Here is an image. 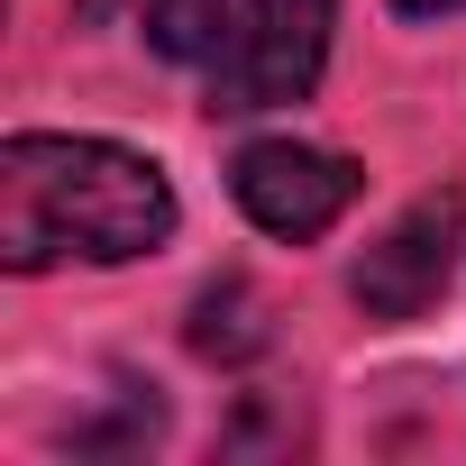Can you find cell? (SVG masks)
I'll return each mask as SVG.
<instances>
[{"instance_id": "obj_1", "label": "cell", "mask_w": 466, "mask_h": 466, "mask_svg": "<svg viewBox=\"0 0 466 466\" xmlns=\"http://www.w3.org/2000/svg\"><path fill=\"white\" fill-rule=\"evenodd\" d=\"M174 238V183L156 156L110 137H10L0 147V266H128Z\"/></svg>"}, {"instance_id": "obj_2", "label": "cell", "mask_w": 466, "mask_h": 466, "mask_svg": "<svg viewBox=\"0 0 466 466\" xmlns=\"http://www.w3.org/2000/svg\"><path fill=\"white\" fill-rule=\"evenodd\" d=\"M357 183H366V174H357L348 156L302 147V137H257V147H238V165H228V192H238V210L266 228V238H293V248L348 219Z\"/></svg>"}, {"instance_id": "obj_3", "label": "cell", "mask_w": 466, "mask_h": 466, "mask_svg": "<svg viewBox=\"0 0 466 466\" xmlns=\"http://www.w3.org/2000/svg\"><path fill=\"white\" fill-rule=\"evenodd\" d=\"M457 248H466V192H420L384 238L348 266V293L366 302V320H420L448 293Z\"/></svg>"}, {"instance_id": "obj_4", "label": "cell", "mask_w": 466, "mask_h": 466, "mask_svg": "<svg viewBox=\"0 0 466 466\" xmlns=\"http://www.w3.org/2000/svg\"><path fill=\"white\" fill-rule=\"evenodd\" d=\"M329 28H339V0H266V19L248 28V46L210 74V110L248 119V110L311 101V83L329 65Z\"/></svg>"}, {"instance_id": "obj_5", "label": "cell", "mask_w": 466, "mask_h": 466, "mask_svg": "<svg viewBox=\"0 0 466 466\" xmlns=\"http://www.w3.org/2000/svg\"><path fill=\"white\" fill-rule=\"evenodd\" d=\"M266 19V0H147V46L174 65L219 74L228 56L248 46V28Z\"/></svg>"}, {"instance_id": "obj_6", "label": "cell", "mask_w": 466, "mask_h": 466, "mask_svg": "<svg viewBox=\"0 0 466 466\" xmlns=\"http://www.w3.org/2000/svg\"><path fill=\"white\" fill-rule=\"evenodd\" d=\"M192 348H201V357H248V348H266L257 302H248V284H238V275L210 284V293L192 302Z\"/></svg>"}, {"instance_id": "obj_7", "label": "cell", "mask_w": 466, "mask_h": 466, "mask_svg": "<svg viewBox=\"0 0 466 466\" xmlns=\"http://www.w3.org/2000/svg\"><path fill=\"white\" fill-rule=\"evenodd\" d=\"M393 10H402V19H457L466 0H393Z\"/></svg>"}]
</instances>
